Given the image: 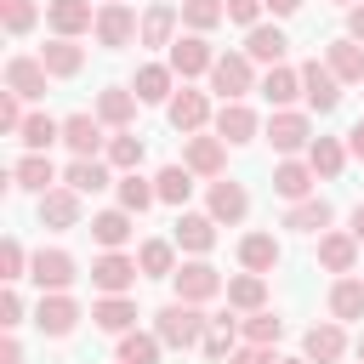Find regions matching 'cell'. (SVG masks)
Here are the masks:
<instances>
[{
	"label": "cell",
	"mask_w": 364,
	"mask_h": 364,
	"mask_svg": "<svg viewBox=\"0 0 364 364\" xmlns=\"http://www.w3.org/2000/svg\"><path fill=\"white\" fill-rule=\"evenodd\" d=\"M154 336H159L165 347L188 353V347H199V341L210 336V318H205V307H193V301H165V307L154 313Z\"/></svg>",
	"instance_id": "6da1fadb"
},
{
	"label": "cell",
	"mask_w": 364,
	"mask_h": 364,
	"mask_svg": "<svg viewBox=\"0 0 364 364\" xmlns=\"http://www.w3.org/2000/svg\"><path fill=\"white\" fill-rule=\"evenodd\" d=\"M262 136L273 142V154L296 159V154L313 148V114H307V108H273L267 125H262Z\"/></svg>",
	"instance_id": "7a4b0ae2"
},
{
	"label": "cell",
	"mask_w": 364,
	"mask_h": 364,
	"mask_svg": "<svg viewBox=\"0 0 364 364\" xmlns=\"http://www.w3.org/2000/svg\"><path fill=\"white\" fill-rule=\"evenodd\" d=\"M256 85H262V80H256V63H250L245 51H222V57H216V68H210V91H216L222 102H245Z\"/></svg>",
	"instance_id": "3957f363"
},
{
	"label": "cell",
	"mask_w": 364,
	"mask_h": 364,
	"mask_svg": "<svg viewBox=\"0 0 364 364\" xmlns=\"http://www.w3.org/2000/svg\"><path fill=\"white\" fill-rule=\"evenodd\" d=\"M171 290H176V301H193V307H205V301H216L222 290H228V279L205 262V256H193V262H182L176 273H171Z\"/></svg>",
	"instance_id": "277c9868"
},
{
	"label": "cell",
	"mask_w": 364,
	"mask_h": 364,
	"mask_svg": "<svg viewBox=\"0 0 364 364\" xmlns=\"http://www.w3.org/2000/svg\"><path fill=\"white\" fill-rule=\"evenodd\" d=\"M301 102H307V114H318V119L341 108V80L330 74L324 57H307V63H301Z\"/></svg>",
	"instance_id": "5b68a950"
},
{
	"label": "cell",
	"mask_w": 364,
	"mask_h": 364,
	"mask_svg": "<svg viewBox=\"0 0 364 364\" xmlns=\"http://www.w3.org/2000/svg\"><path fill=\"white\" fill-rule=\"evenodd\" d=\"M28 279L40 284V296H63V290L80 279V262H74L68 250H57V245H51V250L40 245V250H34V262H28Z\"/></svg>",
	"instance_id": "8992f818"
},
{
	"label": "cell",
	"mask_w": 364,
	"mask_h": 364,
	"mask_svg": "<svg viewBox=\"0 0 364 364\" xmlns=\"http://www.w3.org/2000/svg\"><path fill=\"white\" fill-rule=\"evenodd\" d=\"M182 165H188L193 176H205V182H216V176H228V142H222L216 131H199V136H182Z\"/></svg>",
	"instance_id": "52a82bcc"
},
{
	"label": "cell",
	"mask_w": 364,
	"mask_h": 364,
	"mask_svg": "<svg viewBox=\"0 0 364 364\" xmlns=\"http://www.w3.org/2000/svg\"><path fill=\"white\" fill-rule=\"evenodd\" d=\"M216 57H222V51H210V40H205V34H176V46H171V57H165V63H171V74L188 85V80L210 74V68H216Z\"/></svg>",
	"instance_id": "ba28073f"
},
{
	"label": "cell",
	"mask_w": 364,
	"mask_h": 364,
	"mask_svg": "<svg viewBox=\"0 0 364 364\" xmlns=\"http://www.w3.org/2000/svg\"><path fill=\"white\" fill-rule=\"evenodd\" d=\"M165 119H171V131H182V136H199L216 114H210V91H193V85H182L171 102H165Z\"/></svg>",
	"instance_id": "9c48e42d"
},
{
	"label": "cell",
	"mask_w": 364,
	"mask_h": 364,
	"mask_svg": "<svg viewBox=\"0 0 364 364\" xmlns=\"http://www.w3.org/2000/svg\"><path fill=\"white\" fill-rule=\"evenodd\" d=\"M136 279H142V267H136V256H125V250H102V256L91 262V284H97L102 296H131Z\"/></svg>",
	"instance_id": "30bf717a"
},
{
	"label": "cell",
	"mask_w": 364,
	"mask_h": 364,
	"mask_svg": "<svg viewBox=\"0 0 364 364\" xmlns=\"http://www.w3.org/2000/svg\"><path fill=\"white\" fill-rule=\"evenodd\" d=\"M91 34H97L102 51H125V46L142 34V17H136L131 6H97V28H91Z\"/></svg>",
	"instance_id": "8fae6325"
},
{
	"label": "cell",
	"mask_w": 364,
	"mask_h": 364,
	"mask_svg": "<svg viewBox=\"0 0 364 364\" xmlns=\"http://www.w3.org/2000/svg\"><path fill=\"white\" fill-rule=\"evenodd\" d=\"M205 210L216 216V228L228 222V228H239L245 216H250V193H245V182H233V176H216L210 188H205Z\"/></svg>",
	"instance_id": "7c38bea8"
},
{
	"label": "cell",
	"mask_w": 364,
	"mask_h": 364,
	"mask_svg": "<svg viewBox=\"0 0 364 364\" xmlns=\"http://www.w3.org/2000/svg\"><path fill=\"white\" fill-rule=\"evenodd\" d=\"M85 318V307L63 290V296H40V307H34V330L40 336H51V341H63V336H74V324Z\"/></svg>",
	"instance_id": "4fadbf2b"
},
{
	"label": "cell",
	"mask_w": 364,
	"mask_h": 364,
	"mask_svg": "<svg viewBox=\"0 0 364 364\" xmlns=\"http://www.w3.org/2000/svg\"><path fill=\"white\" fill-rule=\"evenodd\" d=\"M347 347H353V341H347V330H341L336 318H318V324L301 336V358H307V364H341Z\"/></svg>",
	"instance_id": "5bb4252c"
},
{
	"label": "cell",
	"mask_w": 364,
	"mask_h": 364,
	"mask_svg": "<svg viewBox=\"0 0 364 364\" xmlns=\"http://www.w3.org/2000/svg\"><path fill=\"white\" fill-rule=\"evenodd\" d=\"M46 23L57 40H80L97 28V6L91 0H46Z\"/></svg>",
	"instance_id": "9a60e30c"
},
{
	"label": "cell",
	"mask_w": 364,
	"mask_h": 364,
	"mask_svg": "<svg viewBox=\"0 0 364 364\" xmlns=\"http://www.w3.org/2000/svg\"><path fill=\"white\" fill-rule=\"evenodd\" d=\"M210 125H216V136H222L228 148H245V142H256V136H262V119H256V108H250V102H222Z\"/></svg>",
	"instance_id": "2e32d148"
},
{
	"label": "cell",
	"mask_w": 364,
	"mask_h": 364,
	"mask_svg": "<svg viewBox=\"0 0 364 364\" xmlns=\"http://www.w3.org/2000/svg\"><path fill=\"white\" fill-rule=\"evenodd\" d=\"M63 142H68L74 159L108 154V136H102V119H97V114H68V119H63Z\"/></svg>",
	"instance_id": "e0dca14e"
},
{
	"label": "cell",
	"mask_w": 364,
	"mask_h": 364,
	"mask_svg": "<svg viewBox=\"0 0 364 364\" xmlns=\"http://www.w3.org/2000/svg\"><path fill=\"white\" fill-rule=\"evenodd\" d=\"M279 262H284V245H279V233L256 228V233H245V239H239V267H245V273H262V279H267Z\"/></svg>",
	"instance_id": "ac0fdd59"
},
{
	"label": "cell",
	"mask_w": 364,
	"mask_h": 364,
	"mask_svg": "<svg viewBox=\"0 0 364 364\" xmlns=\"http://www.w3.org/2000/svg\"><path fill=\"white\" fill-rule=\"evenodd\" d=\"M358 250H364V245H358L347 228L318 233V267H324V273H336V279H341V273H358Z\"/></svg>",
	"instance_id": "d6986e66"
},
{
	"label": "cell",
	"mask_w": 364,
	"mask_h": 364,
	"mask_svg": "<svg viewBox=\"0 0 364 364\" xmlns=\"http://www.w3.org/2000/svg\"><path fill=\"white\" fill-rule=\"evenodd\" d=\"M6 91H17L23 102H40V97L51 91L46 63H40V57H11V63H6Z\"/></svg>",
	"instance_id": "ffe728a7"
},
{
	"label": "cell",
	"mask_w": 364,
	"mask_h": 364,
	"mask_svg": "<svg viewBox=\"0 0 364 364\" xmlns=\"http://www.w3.org/2000/svg\"><path fill=\"white\" fill-rule=\"evenodd\" d=\"M80 222H85V205H80L74 188L57 182L51 193H40V228H57L63 233V228H80Z\"/></svg>",
	"instance_id": "44dd1931"
},
{
	"label": "cell",
	"mask_w": 364,
	"mask_h": 364,
	"mask_svg": "<svg viewBox=\"0 0 364 364\" xmlns=\"http://www.w3.org/2000/svg\"><path fill=\"white\" fill-rule=\"evenodd\" d=\"M250 63H267V68H279L284 63V51H290V40H284V28L279 23H256V28H245V46H239Z\"/></svg>",
	"instance_id": "7402d4cb"
},
{
	"label": "cell",
	"mask_w": 364,
	"mask_h": 364,
	"mask_svg": "<svg viewBox=\"0 0 364 364\" xmlns=\"http://www.w3.org/2000/svg\"><path fill=\"white\" fill-rule=\"evenodd\" d=\"M91 114H97L108 131H131V119H136V91H131V85H102Z\"/></svg>",
	"instance_id": "603a6c76"
},
{
	"label": "cell",
	"mask_w": 364,
	"mask_h": 364,
	"mask_svg": "<svg viewBox=\"0 0 364 364\" xmlns=\"http://www.w3.org/2000/svg\"><path fill=\"white\" fill-rule=\"evenodd\" d=\"M313 165L307 159H279L273 165V193L284 199V205H301V199H313Z\"/></svg>",
	"instance_id": "cb8c5ba5"
},
{
	"label": "cell",
	"mask_w": 364,
	"mask_h": 364,
	"mask_svg": "<svg viewBox=\"0 0 364 364\" xmlns=\"http://www.w3.org/2000/svg\"><path fill=\"white\" fill-rule=\"evenodd\" d=\"M171 239H176V250H188V256H205V250L216 245V216H210V210H182Z\"/></svg>",
	"instance_id": "d4e9b609"
},
{
	"label": "cell",
	"mask_w": 364,
	"mask_h": 364,
	"mask_svg": "<svg viewBox=\"0 0 364 364\" xmlns=\"http://www.w3.org/2000/svg\"><path fill=\"white\" fill-rule=\"evenodd\" d=\"M176 28H182V11L171 6V0H159V6H148L142 11V34H136V46H176Z\"/></svg>",
	"instance_id": "484cf974"
},
{
	"label": "cell",
	"mask_w": 364,
	"mask_h": 364,
	"mask_svg": "<svg viewBox=\"0 0 364 364\" xmlns=\"http://www.w3.org/2000/svg\"><path fill=\"white\" fill-rule=\"evenodd\" d=\"M34 57L46 63V74H51V80H74V74L85 68V46H80V40H57V34H51Z\"/></svg>",
	"instance_id": "4316f807"
},
{
	"label": "cell",
	"mask_w": 364,
	"mask_h": 364,
	"mask_svg": "<svg viewBox=\"0 0 364 364\" xmlns=\"http://www.w3.org/2000/svg\"><path fill=\"white\" fill-rule=\"evenodd\" d=\"M330 222H336V205H330L324 193H313V199H301V205L284 210V228H290V233H313V239H318V233H330Z\"/></svg>",
	"instance_id": "83f0119b"
},
{
	"label": "cell",
	"mask_w": 364,
	"mask_h": 364,
	"mask_svg": "<svg viewBox=\"0 0 364 364\" xmlns=\"http://www.w3.org/2000/svg\"><path fill=\"white\" fill-rule=\"evenodd\" d=\"M91 324L102 336H125V330H136V301L131 296H97L91 301Z\"/></svg>",
	"instance_id": "f1b7e54d"
},
{
	"label": "cell",
	"mask_w": 364,
	"mask_h": 364,
	"mask_svg": "<svg viewBox=\"0 0 364 364\" xmlns=\"http://www.w3.org/2000/svg\"><path fill=\"white\" fill-rule=\"evenodd\" d=\"M301 159L313 165V176H318V182H336V176L347 171V159H353V154H347V142H341V136H313V148H307Z\"/></svg>",
	"instance_id": "f546056e"
},
{
	"label": "cell",
	"mask_w": 364,
	"mask_h": 364,
	"mask_svg": "<svg viewBox=\"0 0 364 364\" xmlns=\"http://www.w3.org/2000/svg\"><path fill=\"white\" fill-rule=\"evenodd\" d=\"M114 182H119V176H114L108 159H74V165L63 171V188H74L80 199H85V193H102V188H114Z\"/></svg>",
	"instance_id": "4dcf8cb0"
},
{
	"label": "cell",
	"mask_w": 364,
	"mask_h": 364,
	"mask_svg": "<svg viewBox=\"0 0 364 364\" xmlns=\"http://www.w3.org/2000/svg\"><path fill=\"white\" fill-rule=\"evenodd\" d=\"M136 233V216L131 210H119V205H108V210H97L91 216V239L102 245V250H125V239Z\"/></svg>",
	"instance_id": "1f68e13d"
},
{
	"label": "cell",
	"mask_w": 364,
	"mask_h": 364,
	"mask_svg": "<svg viewBox=\"0 0 364 364\" xmlns=\"http://www.w3.org/2000/svg\"><path fill=\"white\" fill-rule=\"evenodd\" d=\"M324 63H330V74H336L341 85H364V46H358V40H347V34L330 40V46H324Z\"/></svg>",
	"instance_id": "d6a6232c"
},
{
	"label": "cell",
	"mask_w": 364,
	"mask_h": 364,
	"mask_svg": "<svg viewBox=\"0 0 364 364\" xmlns=\"http://www.w3.org/2000/svg\"><path fill=\"white\" fill-rule=\"evenodd\" d=\"M324 307H330V318H336V324L364 318V279H358V273H341V279L330 284V301H324Z\"/></svg>",
	"instance_id": "836d02e7"
},
{
	"label": "cell",
	"mask_w": 364,
	"mask_h": 364,
	"mask_svg": "<svg viewBox=\"0 0 364 364\" xmlns=\"http://www.w3.org/2000/svg\"><path fill=\"white\" fill-rule=\"evenodd\" d=\"M131 91H136V102H171V97H176V74H171V63H142L136 80H131Z\"/></svg>",
	"instance_id": "e575fe53"
},
{
	"label": "cell",
	"mask_w": 364,
	"mask_h": 364,
	"mask_svg": "<svg viewBox=\"0 0 364 364\" xmlns=\"http://www.w3.org/2000/svg\"><path fill=\"white\" fill-rule=\"evenodd\" d=\"M114 193H119V210H131V216H142V210L159 205V188H154V176H142V171H125V176L114 182Z\"/></svg>",
	"instance_id": "d590c367"
},
{
	"label": "cell",
	"mask_w": 364,
	"mask_h": 364,
	"mask_svg": "<svg viewBox=\"0 0 364 364\" xmlns=\"http://www.w3.org/2000/svg\"><path fill=\"white\" fill-rule=\"evenodd\" d=\"M136 267L142 279H171L182 262H176V239H142L136 245Z\"/></svg>",
	"instance_id": "8d00e7d4"
},
{
	"label": "cell",
	"mask_w": 364,
	"mask_h": 364,
	"mask_svg": "<svg viewBox=\"0 0 364 364\" xmlns=\"http://www.w3.org/2000/svg\"><path fill=\"white\" fill-rule=\"evenodd\" d=\"M222 296H228L233 313H262V307H267V279H262V273H233Z\"/></svg>",
	"instance_id": "74e56055"
},
{
	"label": "cell",
	"mask_w": 364,
	"mask_h": 364,
	"mask_svg": "<svg viewBox=\"0 0 364 364\" xmlns=\"http://www.w3.org/2000/svg\"><path fill=\"white\" fill-rule=\"evenodd\" d=\"M119 347H114V364H159V353H165V341L154 336V330H125V336H114Z\"/></svg>",
	"instance_id": "f35d334b"
},
{
	"label": "cell",
	"mask_w": 364,
	"mask_h": 364,
	"mask_svg": "<svg viewBox=\"0 0 364 364\" xmlns=\"http://www.w3.org/2000/svg\"><path fill=\"white\" fill-rule=\"evenodd\" d=\"M273 108H290L296 97H301V68H290V63H279V68H267L262 74V85H256Z\"/></svg>",
	"instance_id": "ab89813d"
},
{
	"label": "cell",
	"mask_w": 364,
	"mask_h": 364,
	"mask_svg": "<svg viewBox=\"0 0 364 364\" xmlns=\"http://www.w3.org/2000/svg\"><path fill=\"white\" fill-rule=\"evenodd\" d=\"M11 182L28 188V193H51V188H57V165H51L46 154H23V159L11 165Z\"/></svg>",
	"instance_id": "60d3db41"
},
{
	"label": "cell",
	"mask_w": 364,
	"mask_h": 364,
	"mask_svg": "<svg viewBox=\"0 0 364 364\" xmlns=\"http://www.w3.org/2000/svg\"><path fill=\"white\" fill-rule=\"evenodd\" d=\"M233 347H239V318H233V307H228V313H216V318H210V336L199 341V353H205L210 364H228V353H233Z\"/></svg>",
	"instance_id": "b9f144b4"
},
{
	"label": "cell",
	"mask_w": 364,
	"mask_h": 364,
	"mask_svg": "<svg viewBox=\"0 0 364 364\" xmlns=\"http://www.w3.org/2000/svg\"><path fill=\"white\" fill-rule=\"evenodd\" d=\"M154 188H159V205H176V210H188V193H193V171H188L182 159H176V165H159Z\"/></svg>",
	"instance_id": "7bdbcfd3"
},
{
	"label": "cell",
	"mask_w": 364,
	"mask_h": 364,
	"mask_svg": "<svg viewBox=\"0 0 364 364\" xmlns=\"http://www.w3.org/2000/svg\"><path fill=\"white\" fill-rule=\"evenodd\" d=\"M17 142H23L28 154H46L51 142H63V119H51V114H40V108H34V114L23 119V131H17Z\"/></svg>",
	"instance_id": "ee69618b"
},
{
	"label": "cell",
	"mask_w": 364,
	"mask_h": 364,
	"mask_svg": "<svg viewBox=\"0 0 364 364\" xmlns=\"http://www.w3.org/2000/svg\"><path fill=\"white\" fill-rule=\"evenodd\" d=\"M182 28L188 34H210L216 23H228V0H182Z\"/></svg>",
	"instance_id": "f6af8a7d"
},
{
	"label": "cell",
	"mask_w": 364,
	"mask_h": 364,
	"mask_svg": "<svg viewBox=\"0 0 364 364\" xmlns=\"http://www.w3.org/2000/svg\"><path fill=\"white\" fill-rule=\"evenodd\" d=\"M142 154H148V142H142L136 131H114V136H108V154H102V159H108V165H114V171L125 176V171H136V165H142Z\"/></svg>",
	"instance_id": "bcb514c9"
},
{
	"label": "cell",
	"mask_w": 364,
	"mask_h": 364,
	"mask_svg": "<svg viewBox=\"0 0 364 364\" xmlns=\"http://www.w3.org/2000/svg\"><path fill=\"white\" fill-rule=\"evenodd\" d=\"M239 336H245V341H256V347H279V336H284V318H279L273 307H262V313H245V318H239Z\"/></svg>",
	"instance_id": "7dc6e473"
},
{
	"label": "cell",
	"mask_w": 364,
	"mask_h": 364,
	"mask_svg": "<svg viewBox=\"0 0 364 364\" xmlns=\"http://www.w3.org/2000/svg\"><path fill=\"white\" fill-rule=\"evenodd\" d=\"M0 23H6V34H28L40 23V6L34 0H0Z\"/></svg>",
	"instance_id": "c3c4849f"
},
{
	"label": "cell",
	"mask_w": 364,
	"mask_h": 364,
	"mask_svg": "<svg viewBox=\"0 0 364 364\" xmlns=\"http://www.w3.org/2000/svg\"><path fill=\"white\" fill-rule=\"evenodd\" d=\"M28 262H34V256H28V250H23L17 239H6V245H0V279H6V284L28 279Z\"/></svg>",
	"instance_id": "681fc988"
},
{
	"label": "cell",
	"mask_w": 364,
	"mask_h": 364,
	"mask_svg": "<svg viewBox=\"0 0 364 364\" xmlns=\"http://www.w3.org/2000/svg\"><path fill=\"white\" fill-rule=\"evenodd\" d=\"M23 119H28V114H23V97H17V91H0V131H6V136H17V131H23Z\"/></svg>",
	"instance_id": "f907efd6"
},
{
	"label": "cell",
	"mask_w": 364,
	"mask_h": 364,
	"mask_svg": "<svg viewBox=\"0 0 364 364\" xmlns=\"http://www.w3.org/2000/svg\"><path fill=\"white\" fill-rule=\"evenodd\" d=\"M23 324V296H17V284H6L0 290V330H17Z\"/></svg>",
	"instance_id": "816d5d0a"
},
{
	"label": "cell",
	"mask_w": 364,
	"mask_h": 364,
	"mask_svg": "<svg viewBox=\"0 0 364 364\" xmlns=\"http://www.w3.org/2000/svg\"><path fill=\"white\" fill-rule=\"evenodd\" d=\"M262 11H267L262 0H228V23H239V28H256Z\"/></svg>",
	"instance_id": "f5cc1de1"
},
{
	"label": "cell",
	"mask_w": 364,
	"mask_h": 364,
	"mask_svg": "<svg viewBox=\"0 0 364 364\" xmlns=\"http://www.w3.org/2000/svg\"><path fill=\"white\" fill-rule=\"evenodd\" d=\"M228 364H279V353H273V347H256V341H239V347L228 353Z\"/></svg>",
	"instance_id": "db71d44e"
},
{
	"label": "cell",
	"mask_w": 364,
	"mask_h": 364,
	"mask_svg": "<svg viewBox=\"0 0 364 364\" xmlns=\"http://www.w3.org/2000/svg\"><path fill=\"white\" fill-rule=\"evenodd\" d=\"M0 364H23V341H17V330L0 336Z\"/></svg>",
	"instance_id": "11a10c76"
},
{
	"label": "cell",
	"mask_w": 364,
	"mask_h": 364,
	"mask_svg": "<svg viewBox=\"0 0 364 364\" xmlns=\"http://www.w3.org/2000/svg\"><path fill=\"white\" fill-rule=\"evenodd\" d=\"M341 142H347V154H353V159H364V119H353V131H347Z\"/></svg>",
	"instance_id": "9f6ffc18"
},
{
	"label": "cell",
	"mask_w": 364,
	"mask_h": 364,
	"mask_svg": "<svg viewBox=\"0 0 364 364\" xmlns=\"http://www.w3.org/2000/svg\"><path fill=\"white\" fill-rule=\"evenodd\" d=\"M347 40H358V46H364V6H353V11H347Z\"/></svg>",
	"instance_id": "6f0895ef"
},
{
	"label": "cell",
	"mask_w": 364,
	"mask_h": 364,
	"mask_svg": "<svg viewBox=\"0 0 364 364\" xmlns=\"http://www.w3.org/2000/svg\"><path fill=\"white\" fill-rule=\"evenodd\" d=\"M262 6H267L273 17H296V11H301V0H262Z\"/></svg>",
	"instance_id": "680465c9"
},
{
	"label": "cell",
	"mask_w": 364,
	"mask_h": 364,
	"mask_svg": "<svg viewBox=\"0 0 364 364\" xmlns=\"http://www.w3.org/2000/svg\"><path fill=\"white\" fill-rule=\"evenodd\" d=\"M347 233L364 245V205H353V216H347Z\"/></svg>",
	"instance_id": "91938a15"
},
{
	"label": "cell",
	"mask_w": 364,
	"mask_h": 364,
	"mask_svg": "<svg viewBox=\"0 0 364 364\" xmlns=\"http://www.w3.org/2000/svg\"><path fill=\"white\" fill-rule=\"evenodd\" d=\"M353 358H358V364H364V330H358V341H353Z\"/></svg>",
	"instance_id": "94428289"
},
{
	"label": "cell",
	"mask_w": 364,
	"mask_h": 364,
	"mask_svg": "<svg viewBox=\"0 0 364 364\" xmlns=\"http://www.w3.org/2000/svg\"><path fill=\"white\" fill-rule=\"evenodd\" d=\"M336 6H347V11H353V6H364V0H336Z\"/></svg>",
	"instance_id": "6125c7cd"
},
{
	"label": "cell",
	"mask_w": 364,
	"mask_h": 364,
	"mask_svg": "<svg viewBox=\"0 0 364 364\" xmlns=\"http://www.w3.org/2000/svg\"><path fill=\"white\" fill-rule=\"evenodd\" d=\"M279 364H307V358H279Z\"/></svg>",
	"instance_id": "be15d7a7"
},
{
	"label": "cell",
	"mask_w": 364,
	"mask_h": 364,
	"mask_svg": "<svg viewBox=\"0 0 364 364\" xmlns=\"http://www.w3.org/2000/svg\"><path fill=\"white\" fill-rule=\"evenodd\" d=\"M102 6H131V0H102Z\"/></svg>",
	"instance_id": "e7e4bbea"
}]
</instances>
